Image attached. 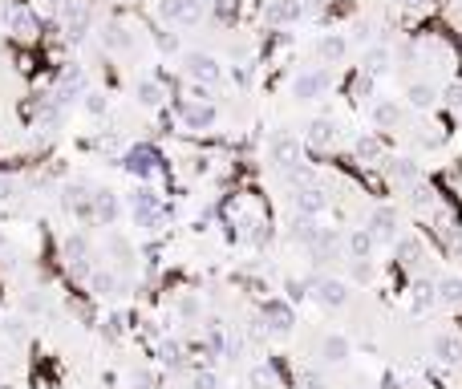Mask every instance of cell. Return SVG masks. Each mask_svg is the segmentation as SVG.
Masks as SVG:
<instances>
[{"mask_svg": "<svg viewBox=\"0 0 462 389\" xmlns=\"http://www.w3.org/2000/svg\"><path fill=\"white\" fill-rule=\"evenodd\" d=\"M130 215L138 227H158V219H163V199H158V191H150L146 183H138L130 191Z\"/></svg>", "mask_w": 462, "mask_h": 389, "instance_id": "obj_1", "label": "cell"}, {"mask_svg": "<svg viewBox=\"0 0 462 389\" xmlns=\"http://www.w3.org/2000/svg\"><path fill=\"white\" fill-rule=\"evenodd\" d=\"M118 166H122V171H130L138 183H146V178H154L158 171H163V159H158V150H154V146H134V150L122 154Z\"/></svg>", "mask_w": 462, "mask_h": 389, "instance_id": "obj_2", "label": "cell"}, {"mask_svg": "<svg viewBox=\"0 0 462 389\" xmlns=\"http://www.w3.org/2000/svg\"><path fill=\"white\" fill-rule=\"evenodd\" d=\"M292 207H296V215L316 219V215L329 211V191H325L320 183H300L296 191H292Z\"/></svg>", "mask_w": 462, "mask_h": 389, "instance_id": "obj_3", "label": "cell"}, {"mask_svg": "<svg viewBox=\"0 0 462 389\" xmlns=\"http://www.w3.org/2000/svg\"><path fill=\"white\" fill-rule=\"evenodd\" d=\"M329 85H332L329 69H300L296 81H292V94H296L300 101H316V97L329 94Z\"/></svg>", "mask_w": 462, "mask_h": 389, "instance_id": "obj_4", "label": "cell"}, {"mask_svg": "<svg viewBox=\"0 0 462 389\" xmlns=\"http://www.w3.org/2000/svg\"><path fill=\"white\" fill-rule=\"evenodd\" d=\"M179 113H182V122H187V130H199V134L219 122L215 101H179Z\"/></svg>", "mask_w": 462, "mask_h": 389, "instance_id": "obj_5", "label": "cell"}, {"mask_svg": "<svg viewBox=\"0 0 462 389\" xmlns=\"http://www.w3.org/2000/svg\"><path fill=\"white\" fill-rule=\"evenodd\" d=\"M82 94H85L82 65H65V69H61V78H57V94H53V101H57V106H69V101H77Z\"/></svg>", "mask_w": 462, "mask_h": 389, "instance_id": "obj_6", "label": "cell"}, {"mask_svg": "<svg viewBox=\"0 0 462 389\" xmlns=\"http://www.w3.org/2000/svg\"><path fill=\"white\" fill-rule=\"evenodd\" d=\"M182 69H187V78L191 81H203V85H215L219 73H223L211 53H187V57H182Z\"/></svg>", "mask_w": 462, "mask_h": 389, "instance_id": "obj_7", "label": "cell"}, {"mask_svg": "<svg viewBox=\"0 0 462 389\" xmlns=\"http://www.w3.org/2000/svg\"><path fill=\"white\" fill-rule=\"evenodd\" d=\"M94 191H89V183H65L61 187V207L73 211V215H82V219H94Z\"/></svg>", "mask_w": 462, "mask_h": 389, "instance_id": "obj_8", "label": "cell"}, {"mask_svg": "<svg viewBox=\"0 0 462 389\" xmlns=\"http://www.w3.org/2000/svg\"><path fill=\"white\" fill-rule=\"evenodd\" d=\"M158 13H163V20H170V25H199L203 0H163Z\"/></svg>", "mask_w": 462, "mask_h": 389, "instance_id": "obj_9", "label": "cell"}, {"mask_svg": "<svg viewBox=\"0 0 462 389\" xmlns=\"http://www.w3.org/2000/svg\"><path fill=\"white\" fill-rule=\"evenodd\" d=\"M300 16H304V0H268V8H264V20L276 25V29L296 25Z\"/></svg>", "mask_w": 462, "mask_h": 389, "instance_id": "obj_10", "label": "cell"}, {"mask_svg": "<svg viewBox=\"0 0 462 389\" xmlns=\"http://www.w3.org/2000/svg\"><path fill=\"white\" fill-rule=\"evenodd\" d=\"M308 288L316 292V300H320L325 308H341L349 300V284L345 280H332V276H320V280H313Z\"/></svg>", "mask_w": 462, "mask_h": 389, "instance_id": "obj_11", "label": "cell"}, {"mask_svg": "<svg viewBox=\"0 0 462 389\" xmlns=\"http://www.w3.org/2000/svg\"><path fill=\"white\" fill-rule=\"evenodd\" d=\"M304 146H308V150H332V146H337V122H332V118H316V122H308V130H304Z\"/></svg>", "mask_w": 462, "mask_h": 389, "instance_id": "obj_12", "label": "cell"}, {"mask_svg": "<svg viewBox=\"0 0 462 389\" xmlns=\"http://www.w3.org/2000/svg\"><path fill=\"white\" fill-rule=\"evenodd\" d=\"M365 231L373 235V243H394L397 240V211L394 207H377Z\"/></svg>", "mask_w": 462, "mask_h": 389, "instance_id": "obj_13", "label": "cell"}, {"mask_svg": "<svg viewBox=\"0 0 462 389\" xmlns=\"http://www.w3.org/2000/svg\"><path fill=\"white\" fill-rule=\"evenodd\" d=\"M89 203H94V219H98V223H106V227L114 223L118 215H122V199H118V191H110V187H98Z\"/></svg>", "mask_w": 462, "mask_h": 389, "instance_id": "obj_14", "label": "cell"}, {"mask_svg": "<svg viewBox=\"0 0 462 389\" xmlns=\"http://www.w3.org/2000/svg\"><path fill=\"white\" fill-rule=\"evenodd\" d=\"M268 150H272V162H276L280 171L292 166V162H300V138H292V134H276Z\"/></svg>", "mask_w": 462, "mask_h": 389, "instance_id": "obj_15", "label": "cell"}, {"mask_svg": "<svg viewBox=\"0 0 462 389\" xmlns=\"http://www.w3.org/2000/svg\"><path fill=\"white\" fill-rule=\"evenodd\" d=\"M4 25H8V32H17V37H25V41H29V37H37V29H41V25H37V16L29 13L25 4L8 8V13H4Z\"/></svg>", "mask_w": 462, "mask_h": 389, "instance_id": "obj_16", "label": "cell"}, {"mask_svg": "<svg viewBox=\"0 0 462 389\" xmlns=\"http://www.w3.org/2000/svg\"><path fill=\"white\" fill-rule=\"evenodd\" d=\"M349 353H353V345H349V337H341V333H332V337L320 340V361H325V365H345Z\"/></svg>", "mask_w": 462, "mask_h": 389, "instance_id": "obj_17", "label": "cell"}, {"mask_svg": "<svg viewBox=\"0 0 462 389\" xmlns=\"http://www.w3.org/2000/svg\"><path fill=\"white\" fill-rule=\"evenodd\" d=\"M353 154H357V162H381V159H385V142H381L377 134H369V130H365V134L353 138Z\"/></svg>", "mask_w": 462, "mask_h": 389, "instance_id": "obj_18", "label": "cell"}, {"mask_svg": "<svg viewBox=\"0 0 462 389\" xmlns=\"http://www.w3.org/2000/svg\"><path fill=\"white\" fill-rule=\"evenodd\" d=\"M434 357H438L442 365H458L462 361V337H454V333L434 337Z\"/></svg>", "mask_w": 462, "mask_h": 389, "instance_id": "obj_19", "label": "cell"}, {"mask_svg": "<svg viewBox=\"0 0 462 389\" xmlns=\"http://www.w3.org/2000/svg\"><path fill=\"white\" fill-rule=\"evenodd\" d=\"M394 256H397V264L418 268V264H422V240H418V235H401V240H394Z\"/></svg>", "mask_w": 462, "mask_h": 389, "instance_id": "obj_20", "label": "cell"}, {"mask_svg": "<svg viewBox=\"0 0 462 389\" xmlns=\"http://www.w3.org/2000/svg\"><path fill=\"white\" fill-rule=\"evenodd\" d=\"M288 235H292V243H300V247H313L316 235H320V223H316V219H308V215H296Z\"/></svg>", "mask_w": 462, "mask_h": 389, "instance_id": "obj_21", "label": "cell"}, {"mask_svg": "<svg viewBox=\"0 0 462 389\" xmlns=\"http://www.w3.org/2000/svg\"><path fill=\"white\" fill-rule=\"evenodd\" d=\"M434 292H438V304L458 308V304H462V276H446V280H438V284H434Z\"/></svg>", "mask_w": 462, "mask_h": 389, "instance_id": "obj_22", "label": "cell"}, {"mask_svg": "<svg viewBox=\"0 0 462 389\" xmlns=\"http://www.w3.org/2000/svg\"><path fill=\"white\" fill-rule=\"evenodd\" d=\"M316 53H320L325 61H341V57L349 53V41L341 37V32H329V37H320V41H316Z\"/></svg>", "mask_w": 462, "mask_h": 389, "instance_id": "obj_23", "label": "cell"}, {"mask_svg": "<svg viewBox=\"0 0 462 389\" xmlns=\"http://www.w3.org/2000/svg\"><path fill=\"white\" fill-rule=\"evenodd\" d=\"M264 316H268V321H276V324H272L276 333H288V328H292V308L284 304V300H268Z\"/></svg>", "mask_w": 462, "mask_h": 389, "instance_id": "obj_24", "label": "cell"}, {"mask_svg": "<svg viewBox=\"0 0 462 389\" xmlns=\"http://www.w3.org/2000/svg\"><path fill=\"white\" fill-rule=\"evenodd\" d=\"M389 178H394V183H406V187H413V183H422V171H418V162H413V159H397L394 166H389Z\"/></svg>", "mask_w": 462, "mask_h": 389, "instance_id": "obj_25", "label": "cell"}, {"mask_svg": "<svg viewBox=\"0 0 462 389\" xmlns=\"http://www.w3.org/2000/svg\"><path fill=\"white\" fill-rule=\"evenodd\" d=\"M406 97H410V106H413V110H430V106L438 101L434 85H426V81H413L410 89H406Z\"/></svg>", "mask_w": 462, "mask_h": 389, "instance_id": "obj_26", "label": "cell"}, {"mask_svg": "<svg viewBox=\"0 0 462 389\" xmlns=\"http://www.w3.org/2000/svg\"><path fill=\"white\" fill-rule=\"evenodd\" d=\"M369 106H373L369 113H373V122H377V126H397V118H401L397 101H389V97H385V101H377V97H373Z\"/></svg>", "mask_w": 462, "mask_h": 389, "instance_id": "obj_27", "label": "cell"}, {"mask_svg": "<svg viewBox=\"0 0 462 389\" xmlns=\"http://www.w3.org/2000/svg\"><path fill=\"white\" fill-rule=\"evenodd\" d=\"M438 304V292L430 280H413V312H426V308Z\"/></svg>", "mask_w": 462, "mask_h": 389, "instance_id": "obj_28", "label": "cell"}, {"mask_svg": "<svg viewBox=\"0 0 462 389\" xmlns=\"http://www.w3.org/2000/svg\"><path fill=\"white\" fill-rule=\"evenodd\" d=\"M365 69L361 73H369V78H381V73H385V69H389V49H369V53H365Z\"/></svg>", "mask_w": 462, "mask_h": 389, "instance_id": "obj_29", "label": "cell"}, {"mask_svg": "<svg viewBox=\"0 0 462 389\" xmlns=\"http://www.w3.org/2000/svg\"><path fill=\"white\" fill-rule=\"evenodd\" d=\"M349 256L353 259H369L373 256V235H369L365 227H357V231L349 235Z\"/></svg>", "mask_w": 462, "mask_h": 389, "instance_id": "obj_30", "label": "cell"}, {"mask_svg": "<svg viewBox=\"0 0 462 389\" xmlns=\"http://www.w3.org/2000/svg\"><path fill=\"white\" fill-rule=\"evenodd\" d=\"M85 32H89V8L82 4V8L65 20V37L69 41H85Z\"/></svg>", "mask_w": 462, "mask_h": 389, "instance_id": "obj_31", "label": "cell"}, {"mask_svg": "<svg viewBox=\"0 0 462 389\" xmlns=\"http://www.w3.org/2000/svg\"><path fill=\"white\" fill-rule=\"evenodd\" d=\"M138 101H142V106H146V110H158V106H163V85H158V81H138Z\"/></svg>", "mask_w": 462, "mask_h": 389, "instance_id": "obj_32", "label": "cell"}, {"mask_svg": "<svg viewBox=\"0 0 462 389\" xmlns=\"http://www.w3.org/2000/svg\"><path fill=\"white\" fill-rule=\"evenodd\" d=\"M89 288L98 292V296H118V288H122V280L110 272H89Z\"/></svg>", "mask_w": 462, "mask_h": 389, "instance_id": "obj_33", "label": "cell"}, {"mask_svg": "<svg viewBox=\"0 0 462 389\" xmlns=\"http://www.w3.org/2000/svg\"><path fill=\"white\" fill-rule=\"evenodd\" d=\"M248 381L256 389H276V385H280V373L272 369V365H256V369L248 373Z\"/></svg>", "mask_w": 462, "mask_h": 389, "instance_id": "obj_34", "label": "cell"}, {"mask_svg": "<svg viewBox=\"0 0 462 389\" xmlns=\"http://www.w3.org/2000/svg\"><path fill=\"white\" fill-rule=\"evenodd\" d=\"M101 41H106V49H130V37H126L122 25H106V29H101Z\"/></svg>", "mask_w": 462, "mask_h": 389, "instance_id": "obj_35", "label": "cell"}, {"mask_svg": "<svg viewBox=\"0 0 462 389\" xmlns=\"http://www.w3.org/2000/svg\"><path fill=\"white\" fill-rule=\"evenodd\" d=\"M82 97H85V110H89V113H98V118H101L106 110H110V97L98 94V89H85Z\"/></svg>", "mask_w": 462, "mask_h": 389, "instance_id": "obj_36", "label": "cell"}, {"mask_svg": "<svg viewBox=\"0 0 462 389\" xmlns=\"http://www.w3.org/2000/svg\"><path fill=\"white\" fill-rule=\"evenodd\" d=\"M413 207L418 211H434V191L422 187V183H413Z\"/></svg>", "mask_w": 462, "mask_h": 389, "instance_id": "obj_37", "label": "cell"}, {"mask_svg": "<svg viewBox=\"0 0 462 389\" xmlns=\"http://www.w3.org/2000/svg\"><path fill=\"white\" fill-rule=\"evenodd\" d=\"M158 357H163L166 365H179L182 361V345L179 340H163V345H158Z\"/></svg>", "mask_w": 462, "mask_h": 389, "instance_id": "obj_38", "label": "cell"}, {"mask_svg": "<svg viewBox=\"0 0 462 389\" xmlns=\"http://www.w3.org/2000/svg\"><path fill=\"white\" fill-rule=\"evenodd\" d=\"M353 97L357 101H373V78L369 73H361V78L353 81Z\"/></svg>", "mask_w": 462, "mask_h": 389, "instance_id": "obj_39", "label": "cell"}, {"mask_svg": "<svg viewBox=\"0 0 462 389\" xmlns=\"http://www.w3.org/2000/svg\"><path fill=\"white\" fill-rule=\"evenodd\" d=\"M191 389H219V373H211V369H199L195 377H191Z\"/></svg>", "mask_w": 462, "mask_h": 389, "instance_id": "obj_40", "label": "cell"}, {"mask_svg": "<svg viewBox=\"0 0 462 389\" xmlns=\"http://www.w3.org/2000/svg\"><path fill=\"white\" fill-rule=\"evenodd\" d=\"M101 328H106V337H122V333H126V316H122V312H110Z\"/></svg>", "mask_w": 462, "mask_h": 389, "instance_id": "obj_41", "label": "cell"}, {"mask_svg": "<svg viewBox=\"0 0 462 389\" xmlns=\"http://www.w3.org/2000/svg\"><path fill=\"white\" fill-rule=\"evenodd\" d=\"M284 292H288V300L296 304V300H304V296H308V284H304V280H284Z\"/></svg>", "mask_w": 462, "mask_h": 389, "instance_id": "obj_42", "label": "cell"}, {"mask_svg": "<svg viewBox=\"0 0 462 389\" xmlns=\"http://www.w3.org/2000/svg\"><path fill=\"white\" fill-rule=\"evenodd\" d=\"M353 280H373V264H369V259H353Z\"/></svg>", "mask_w": 462, "mask_h": 389, "instance_id": "obj_43", "label": "cell"}, {"mask_svg": "<svg viewBox=\"0 0 462 389\" xmlns=\"http://www.w3.org/2000/svg\"><path fill=\"white\" fill-rule=\"evenodd\" d=\"M4 333H8L13 340H25V337H29V328H25V321H20V316H13V321L4 324Z\"/></svg>", "mask_w": 462, "mask_h": 389, "instance_id": "obj_44", "label": "cell"}, {"mask_svg": "<svg viewBox=\"0 0 462 389\" xmlns=\"http://www.w3.org/2000/svg\"><path fill=\"white\" fill-rule=\"evenodd\" d=\"M446 101H450V110H454V113H462V85H458V81L446 89Z\"/></svg>", "mask_w": 462, "mask_h": 389, "instance_id": "obj_45", "label": "cell"}, {"mask_svg": "<svg viewBox=\"0 0 462 389\" xmlns=\"http://www.w3.org/2000/svg\"><path fill=\"white\" fill-rule=\"evenodd\" d=\"M300 389H325L320 373H300Z\"/></svg>", "mask_w": 462, "mask_h": 389, "instance_id": "obj_46", "label": "cell"}, {"mask_svg": "<svg viewBox=\"0 0 462 389\" xmlns=\"http://www.w3.org/2000/svg\"><path fill=\"white\" fill-rule=\"evenodd\" d=\"M179 312H182V316H199V300H195V296H182Z\"/></svg>", "mask_w": 462, "mask_h": 389, "instance_id": "obj_47", "label": "cell"}, {"mask_svg": "<svg viewBox=\"0 0 462 389\" xmlns=\"http://www.w3.org/2000/svg\"><path fill=\"white\" fill-rule=\"evenodd\" d=\"M13 194H17V183H13V178H4V175H0V203H4V199H13Z\"/></svg>", "mask_w": 462, "mask_h": 389, "instance_id": "obj_48", "label": "cell"}, {"mask_svg": "<svg viewBox=\"0 0 462 389\" xmlns=\"http://www.w3.org/2000/svg\"><path fill=\"white\" fill-rule=\"evenodd\" d=\"M158 49H163V53H175V49H179V41H175V32H170V37H158Z\"/></svg>", "mask_w": 462, "mask_h": 389, "instance_id": "obj_49", "label": "cell"}, {"mask_svg": "<svg viewBox=\"0 0 462 389\" xmlns=\"http://www.w3.org/2000/svg\"><path fill=\"white\" fill-rule=\"evenodd\" d=\"M406 4H410V8H422V4H426V0H406Z\"/></svg>", "mask_w": 462, "mask_h": 389, "instance_id": "obj_50", "label": "cell"}, {"mask_svg": "<svg viewBox=\"0 0 462 389\" xmlns=\"http://www.w3.org/2000/svg\"><path fill=\"white\" fill-rule=\"evenodd\" d=\"M0 247H4V231H0Z\"/></svg>", "mask_w": 462, "mask_h": 389, "instance_id": "obj_51", "label": "cell"}, {"mask_svg": "<svg viewBox=\"0 0 462 389\" xmlns=\"http://www.w3.org/2000/svg\"><path fill=\"white\" fill-rule=\"evenodd\" d=\"M0 29H4V13H0Z\"/></svg>", "mask_w": 462, "mask_h": 389, "instance_id": "obj_52", "label": "cell"}]
</instances>
